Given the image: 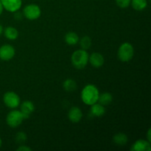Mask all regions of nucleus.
Listing matches in <instances>:
<instances>
[{
    "label": "nucleus",
    "instance_id": "obj_1",
    "mask_svg": "<svg viewBox=\"0 0 151 151\" xmlns=\"http://www.w3.org/2000/svg\"><path fill=\"white\" fill-rule=\"evenodd\" d=\"M100 92L96 86L93 84H88L85 86L81 91V100L88 106H91L98 102Z\"/></svg>",
    "mask_w": 151,
    "mask_h": 151
},
{
    "label": "nucleus",
    "instance_id": "obj_2",
    "mask_svg": "<svg viewBox=\"0 0 151 151\" xmlns=\"http://www.w3.org/2000/svg\"><path fill=\"white\" fill-rule=\"evenodd\" d=\"M88 52L85 50H78L74 52L71 57V61L74 67L77 69H83L88 63Z\"/></svg>",
    "mask_w": 151,
    "mask_h": 151
},
{
    "label": "nucleus",
    "instance_id": "obj_3",
    "mask_svg": "<svg viewBox=\"0 0 151 151\" xmlns=\"http://www.w3.org/2000/svg\"><path fill=\"white\" fill-rule=\"evenodd\" d=\"M134 49L132 44L125 42L119 46L117 51L118 58L122 62H128L134 58Z\"/></svg>",
    "mask_w": 151,
    "mask_h": 151
},
{
    "label": "nucleus",
    "instance_id": "obj_4",
    "mask_svg": "<svg viewBox=\"0 0 151 151\" xmlns=\"http://www.w3.org/2000/svg\"><path fill=\"white\" fill-rule=\"evenodd\" d=\"M24 119L21 111L13 110L9 112L6 117L7 124L10 128H16L22 123Z\"/></svg>",
    "mask_w": 151,
    "mask_h": 151
},
{
    "label": "nucleus",
    "instance_id": "obj_5",
    "mask_svg": "<svg viewBox=\"0 0 151 151\" xmlns=\"http://www.w3.org/2000/svg\"><path fill=\"white\" fill-rule=\"evenodd\" d=\"M3 101L5 106L10 109H16L20 105L19 96L14 91H7L3 96Z\"/></svg>",
    "mask_w": 151,
    "mask_h": 151
},
{
    "label": "nucleus",
    "instance_id": "obj_6",
    "mask_svg": "<svg viewBox=\"0 0 151 151\" xmlns=\"http://www.w3.org/2000/svg\"><path fill=\"white\" fill-rule=\"evenodd\" d=\"M41 10L38 5L29 4L25 6L23 10V15L29 20H35L41 16Z\"/></svg>",
    "mask_w": 151,
    "mask_h": 151
},
{
    "label": "nucleus",
    "instance_id": "obj_7",
    "mask_svg": "<svg viewBox=\"0 0 151 151\" xmlns=\"http://www.w3.org/2000/svg\"><path fill=\"white\" fill-rule=\"evenodd\" d=\"M16 54L14 47L10 44H4L0 47V59L2 60H10Z\"/></svg>",
    "mask_w": 151,
    "mask_h": 151
},
{
    "label": "nucleus",
    "instance_id": "obj_8",
    "mask_svg": "<svg viewBox=\"0 0 151 151\" xmlns=\"http://www.w3.org/2000/svg\"><path fill=\"white\" fill-rule=\"evenodd\" d=\"M3 7L7 11L15 13L21 8L22 4V0H0Z\"/></svg>",
    "mask_w": 151,
    "mask_h": 151
},
{
    "label": "nucleus",
    "instance_id": "obj_9",
    "mask_svg": "<svg viewBox=\"0 0 151 151\" xmlns=\"http://www.w3.org/2000/svg\"><path fill=\"white\" fill-rule=\"evenodd\" d=\"M83 117V112L80 108L73 106L71 108L68 112V118L73 123H78L81 120Z\"/></svg>",
    "mask_w": 151,
    "mask_h": 151
},
{
    "label": "nucleus",
    "instance_id": "obj_10",
    "mask_svg": "<svg viewBox=\"0 0 151 151\" xmlns=\"http://www.w3.org/2000/svg\"><path fill=\"white\" fill-rule=\"evenodd\" d=\"M88 62L94 68H100L104 64L105 59L102 54L99 52H94L88 57Z\"/></svg>",
    "mask_w": 151,
    "mask_h": 151
},
{
    "label": "nucleus",
    "instance_id": "obj_11",
    "mask_svg": "<svg viewBox=\"0 0 151 151\" xmlns=\"http://www.w3.org/2000/svg\"><path fill=\"white\" fill-rule=\"evenodd\" d=\"M20 110L24 119H27L35 110V106L32 102L29 100H25L21 104Z\"/></svg>",
    "mask_w": 151,
    "mask_h": 151
},
{
    "label": "nucleus",
    "instance_id": "obj_12",
    "mask_svg": "<svg viewBox=\"0 0 151 151\" xmlns=\"http://www.w3.org/2000/svg\"><path fill=\"white\" fill-rule=\"evenodd\" d=\"M131 150L133 151H150V142L147 140L138 139L134 143Z\"/></svg>",
    "mask_w": 151,
    "mask_h": 151
},
{
    "label": "nucleus",
    "instance_id": "obj_13",
    "mask_svg": "<svg viewBox=\"0 0 151 151\" xmlns=\"http://www.w3.org/2000/svg\"><path fill=\"white\" fill-rule=\"evenodd\" d=\"M90 113L93 116L100 117V116H103L104 114L106 113V109H105V107L103 105H101L100 103H96L91 106Z\"/></svg>",
    "mask_w": 151,
    "mask_h": 151
},
{
    "label": "nucleus",
    "instance_id": "obj_14",
    "mask_svg": "<svg viewBox=\"0 0 151 151\" xmlns=\"http://www.w3.org/2000/svg\"><path fill=\"white\" fill-rule=\"evenodd\" d=\"M79 36L75 32H69L65 35V41L68 45H75L79 42Z\"/></svg>",
    "mask_w": 151,
    "mask_h": 151
},
{
    "label": "nucleus",
    "instance_id": "obj_15",
    "mask_svg": "<svg viewBox=\"0 0 151 151\" xmlns=\"http://www.w3.org/2000/svg\"><path fill=\"white\" fill-rule=\"evenodd\" d=\"M128 137L124 133H118L113 137V142L114 144L119 146H124L128 142Z\"/></svg>",
    "mask_w": 151,
    "mask_h": 151
},
{
    "label": "nucleus",
    "instance_id": "obj_16",
    "mask_svg": "<svg viewBox=\"0 0 151 151\" xmlns=\"http://www.w3.org/2000/svg\"><path fill=\"white\" fill-rule=\"evenodd\" d=\"M4 36L9 40H11V41H13V40H16V38L19 36V32H18L17 29H16L13 27H7L4 29Z\"/></svg>",
    "mask_w": 151,
    "mask_h": 151
},
{
    "label": "nucleus",
    "instance_id": "obj_17",
    "mask_svg": "<svg viewBox=\"0 0 151 151\" xmlns=\"http://www.w3.org/2000/svg\"><path fill=\"white\" fill-rule=\"evenodd\" d=\"M112 100H113V97H112V94L109 92H104L99 95V103L103 105V106H109L111 103Z\"/></svg>",
    "mask_w": 151,
    "mask_h": 151
},
{
    "label": "nucleus",
    "instance_id": "obj_18",
    "mask_svg": "<svg viewBox=\"0 0 151 151\" xmlns=\"http://www.w3.org/2000/svg\"><path fill=\"white\" fill-rule=\"evenodd\" d=\"M131 4L134 10L142 11L145 10L147 6V0H131Z\"/></svg>",
    "mask_w": 151,
    "mask_h": 151
},
{
    "label": "nucleus",
    "instance_id": "obj_19",
    "mask_svg": "<svg viewBox=\"0 0 151 151\" xmlns=\"http://www.w3.org/2000/svg\"><path fill=\"white\" fill-rule=\"evenodd\" d=\"M63 88L68 92H72L77 89V83L73 79H66L63 83Z\"/></svg>",
    "mask_w": 151,
    "mask_h": 151
},
{
    "label": "nucleus",
    "instance_id": "obj_20",
    "mask_svg": "<svg viewBox=\"0 0 151 151\" xmlns=\"http://www.w3.org/2000/svg\"><path fill=\"white\" fill-rule=\"evenodd\" d=\"M80 45L83 50H88L91 46V39L89 36H83L80 41Z\"/></svg>",
    "mask_w": 151,
    "mask_h": 151
},
{
    "label": "nucleus",
    "instance_id": "obj_21",
    "mask_svg": "<svg viewBox=\"0 0 151 151\" xmlns=\"http://www.w3.org/2000/svg\"><path fill=\"white\" fill-rule=\"evenodd\" d=\"M27 136L24 132H22V131L18 132L15 137V139L18 144H23L27 141Z\"/></svg>",
    "mask_w": 151,
    "mask_h": 151
},
{
    "label": "nucleus",
    "instance_id": "obj_22",
    "mask_svg": "<svg viewBox=\"0 0 151 151\" xmlns=\"http://www.w3.org/2000/svg\"><path fill=\"white\" fill-rule=\"evenodd\" d=\"M131 0H115L116 4L120 8H126L131 4Z\"/></svg>",
    "mask_w": 151,
    "mask_h": 151
},
{
    "label": "nucleus",
    "instance_id": "obj_23",
    "mask_svg": "<svg viewBox=\"0 0 151 151\" xmlns=\"http://www.w3.org/2000/svg\"><path fill=\"white\" fill-rule=\"evenodd\" d=\"M16 150L17 151H31L32 150V149L26 145H20L17 149H16Z\"/></svg>",
    "mask_w": 151,
    "mask_h": 151
},
{
    "label": "nucleus",
    "instance_id": "obj_24",
    "mask_svg": "<svg viewBox=\"0 0 151 151\" xmlns=\"http://www.w3.org/2000/svg\"><path fill=\"white\" fill-rule=\"evenodd\" d=\"M14 19H16V20H21V19H22V14L21 13H19V12L16 11L15 12V15H14Z\"/></svg>",
    "mask_w": 151,
    "mask_h": 151
},
{
    "label": "nucleus",
    "instance_id": "obj_25",
    "mask_svg": "<svg viewBox=\"0 0 151 151\" xmlns=\"http://www.w3.org/2000/svg\"><path fill=\"white\" fill-rule=\"evenodd\" d=\"M151 130H150V129H148V131H147V141L148 142H151V137H150V135H151Z\"/></svg>",
    "mask_w": 151,
    "mask_h": 151
},
{
    "label": "nucleus",
    "instance_id": "obj_26",
    "mask_svg": "<svg viewBox=\"0 0 151 151\" xmlns=\"http://www.w3.org/2000/svg\"><path fill=\"white\" fill-rule=\"evenodd\" d=\"M3 10H4V7H3L2 4H1V1H0V16H1V14L2 13Z\"/></svg>",
    "mask_w": 151,
    "mask_h": 151
},
{
    "label": "nucleus",
    "instance_id": "obj_27",
    "mask_svg": "<svg viewBox=\"0 0 151 151\" xmlns=\"http://www.w3.org/2000/svg\"><path fill=\"white\" fill-rule=\"evenodd\" d=\"M2 32H3V27L0 24V36H1V35L2 34Z\"/></svg>",
    "mask_w": 151,
    "mask_h": 151
},
{
    "label": "nucleus",
    "instance_id": "obj_28",
    "mask_svg": "<svg viewBox=\"0 0 151 151\" xmlns=\"http://www.w3.org/2000/svg\"><path fill=\"white\" fill-rule=\"evenodd\" d=\"M1 145H2V141H1V138H0V147H1Z\"/></svg>",
    "mask_w": 151,
    "mask_h": 151
}]
</instances>
